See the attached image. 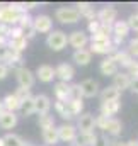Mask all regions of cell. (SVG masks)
Here are the masks:
<instances>
[{
	"instance_id": "7dc6e473",
	"label": "cell",
	"mask_w": 138,
	"mask_h": 146,
	"mask_svg": "<svg viewBox=\"0 0 138 146\" xmlns=\"http://www.w3.org/2000/svg\"><path fill=\"white\" fill-rule=\"evenodd\" d=\"M126 146H138V141L137 139H130V141H126Z\"/></svg>"
},
{
	"instance_id": "f35d334b",
	"label": "cell",
	"mask_w": 138,
	"mask_h": 146,
	"mask_svg": "<svg viewBox=\"0 0 138 146\" xmlns=\"http://www.w3.org/2000/svg\"><path fill=\"white\" fill-rule=\"evenodd\" d=\"M126 73L130 75L131 80H137L138 78V60H133V61H131V65L126 68Z\"/></svg>"
},
{
	"instance_id": "603a6c76",
	"label": "cell",
	"mask_w": 138,
	"mask_h": 146,
	"mask_svg": "<svg viewBox=\"0 0 138 146\" xmlns=\"http://www.w3.org/2000/svg\"><path fill=\"white\" fill-rule=\"evenodd\" d=\"M27 44H29V41H27L26 37H22V36L9 37V41H7L9 49H10V51H14V53H19V54H22V53L27 49Z\"/></svg>"
},
{
	"instance_id": "7402d4cb",
	"label": "cell",
	"mask_w": 138,
	"mask_h": 146,
	"mask_svg": "<svg viewBox=\"0 0 138 146\" xmlns=\"http://www.w3.org/2000/svg\"><path fill=\"white\" fill-rule=\"evenodd\" d=\"M99 72L102 73L104 76H114L116 73L119 72V68H118L116 61L111 56H106L102 61H101V65H99Z\"/></svg>"
},
{
	"instance_id": "7a4b0ae2",
	"label": "cell",
	"mask_w": 138,
	"mask_h": 146,
	"mask_svg": "<svg viewBox=\"0 0 138 146\" xmlns=\"http://www.w3.org/2000/svg\"><path fill=\"white\" fill-rule=\"evenodd\" d=\"M67 44H68V37L60 29H53L46 36V46L53 51H63L67 48Z\"/></svg>"
},
{
	"instance_id": "c3c4849f",
	"label": "cell",
	"mask_w": 138,
	"mask_h": 146,
	"mask_svg": "<svg viewBox=\"0 0 138 146\" xmlns=\"http://www.w3.org/2000/svg\"><path fill=\"white\" fill-rule=\"evenodd\" d=\"M0 146H3V139L2 138H0Z\"/></svg>"
},
{
	"instance_id": "9c48e42d",
	"label": "cell",
	"mask_w": 138,
	"mask_h": 146,
	"mask_svg": "<svg viewBox=\"0 0 138 146\" xmlns=\"http://www.w3.org/2000/svg\"><path fill=\"white\" fill-rule=\"evenodd\" d=\"M73 76H75V68L70 63H60L58 66H55V78H58V82L72 83Z\"/></svg>"
},
{
	"instance_id": "e0dca14e",
	"label": "cell",
	"mask_w": 138,
	"mask_h": 146,
	"mask_svg": "<svg viewBox=\"0 0 138 146\" xmlns=\"http://www.w3.org/2000/svg\"><path fill=\"white\" fill-rule=\"evenodd\" d=\"M92 54H104V56H111L116 48L111 44V42H89V48H87Z\"/></svg>"
},
{
	"instance_id": "ee69618b",
	"label": "cell",
	"mask_w": 138,
	"mask_h": 146,
	"mask_svg": "<svg viewBox=\"0 0 138 146\" xmlns=\"http://www.w3.org/2000/svg\"><path fill=\"white\" fill-rule=\"evenodd\" d=\"M109 138L107 136H101V138H97V141H96V145L94 146H109Z\"/></svg>"
},
{
	"instance_id": "cb8c5ba5",
	"label": "cell",
	"mask_w": 138,
	"mask_h": 146,
	"mask_svg": "<svg viewBox=\"0 0 138 146\" xmlns=\"http://www.w3.org/2000/svg\"><path fill=\"white\" fill-rule=\"evenodd\" d=\"M99 97H101V102H114V100L121 99V92L118 88H114L113 85H107L99 92Z\"/></svg>"
},
{
	"instance_id": "f5cc1de1",
	"label": "cell",
	"mask_w": 138,
	"mask_h": 146,
	"mask_svg": "<svg viewBox=\"0 0 138 146\" xmlns=\"http://www.w3.org/2000/svg\"><path fill=\"white\" fill-rule=\"evenodd\" d=\"M137 141H138V139H137Z\"/></svg>"
},
{
	"instance_id": "ab89813d",
	"label": "cell",
	"mask_w": 138,
	"mask_h": 146,
	"mask_svg": "<svg viewBox=\"0 0 138 146\" xmlns=\"http://www.w3.org/2000/svg\"><path fill=\"white\" fill-rule=\"evenodd\" d=\"M107 119L109 117H106V115H97V117H94V124H96V129H101L104 131V127H106V124H107Z\"/></svg>"
},
{
	"instance_id": "b9f144b4",
	"label": "cell",
	"mask_w": 138,
	"mask_h": 146,
	"mask_svg": "<svg viewBox=\"0 0 138 146\" xmlns=\"http://www.w3.org/2000/svg\"><path fill=\"white\" fill-rule=\"evenodd\" d=\"M87 29H89V33H90V34H96V33L101 29V22H99L97 19H92V21H89Z\"/></svg>"
},
{
	"instance_id": "ac0fdd59",
	"label": "cell",
	"mask_w": 138,
	"mask_h": 146,
	"mask_svg": "<svg viewBox=\"0 0 138 146\" xmlns=\"http://www.w3.org/2000/svg\"><path fill=\"white\" fill-rule=\"evenodd\" d=\"M34 76L39 82H43V83H51L55 80V68L51 65H39L34 73Z\"/></svg>"
},
{
	"instance_id": "ffe728a7",
	"label": "cell",
	"mask_w": 138,
	"mask_h": 146,
	"mask_svg": "<svg viewBox=\"0 0 138 146\" xmlns=\"http://www.w3.org/2000/svg\"><path fill=\"white\" fill-rule=\"evenodd\" d=\"M111 58L116 61V65H118V68L121 66V68H128L130 65H131V61H133V58L130 56V53L126 51V49H116L113 54H111Z\"/></svg>"
},
{
	"instance_id": "f907efd6",
	"label": "cell",
	"mask_w": 138,
	"mask_h": 146,
	"mask_svg": "<svg viewBox=\"0 0 138 146\" xmlns=\"http://www.w3.org/2000/svg\"><path fill=\"white\" fill-rule=\"evenodd\" d=\"M24 146H33V145H29V143H24Z\"/></svg>"
},
{
	"instance_id": "277c9868",
	"label": "cell",
	"mask_w": 138,
	"mask_h": 146,
	"mask_svg": "<svg viewBox=\"0 0 138 146\" xmlns=\"http://www.w3.org/2000/svg\"><path fill=\"white\" fill-rule=\"evenodd\" d=\"M56 131H58V139H60L62 143H70V145H73V143L77 141L78 131H77L75 124H72V122H63L62 126L56 127Z\"/></svg>"
},
{
	"instance_id": "5b68a950",
	"label": "cell",
	"mask_w": 138,
	"mask_h": 146,
	"mask_svg": "<svg viewBox=\"0 0 138 146\" xmlns=\"http://www.w3.org/2000/svg\"><path fill=\"white\" fill-rule=\"evenodd\" d=\"M33 27H34L36 34H50L53 31V19L46 14H39L33 17Z\"/></svg>"
},
{
	"instance_id": "2e32d148",
	"label": "cell",
	"mask_w": 138,
	"mask_h": 146,
	"mask_svg": "<svg viewBox=\"0 0 138 146\" xmlns=\"http://www.w3.org/2000/svg\"><path fill=\"white\" fill-rule=\"evenodd\" d=\"M102 133L107 134V136H111V138H118V136L123 133V122H121L118 117H109Z\"/></svg>"
},
{
	"instance_id": "1f68e13d",
	"label": "cell",
	"mask_w": 138,
	"mask_h": 146,
	"mask_svg": "<svg viewBox=\"0 0 138 146\" xmlns=\"http://www.w3.org/2000/svg\"><path fill=\"white\" fill-rule=\"evenodd\" d=\"M3 146H24V139L19 136V134H15V133H7L3 138Z\"/></svg>"
},
{
	"instance_id": "8fae6325",
	"label": "cell",
	"mask_w": 138,
	"mask_h": 146,
	"mask_svg": "<svg viewBox=\"0 0 138 146\" xmlns=\"http://www.w3.org/2000/svg\"><path fill=\"white\" fill-rule=\"evenodd\" d=\"M77 131L78 133H94L96 124H94V115L89 112H82L77 117Z\"/></svg>"
},
{
	"instance_id": "3957f363",
	"label": "cell",
	"mask_w": 138,
	"mask_h": 146,
	"mask_svg": "<svg viewBox=\"0 0 138 146\" xmlns=\"http://www.w3.org/2000/svg\"><path fill=\"white\" fill-rule=\"evenodd\" d=\"M55 19L60 24H77L80 21V14L75 7H58L55 10Z\"/></svg>"
},
{
	"instance_id": "74e56055",
	"label": "cell",
	"mask_w": 138,
	"mask_h": 146,
	"mask_svg": "<svg viewBox=\"0 0 138 146\" xmlns=\"http://www.w3.org/2000/svg\"><path fill=\"white\" fill-rule=\"evenodd\" d=\"M70 100H84L78 83H70Z\"/></svg>"
},
{
	"instance_id": "83f0119b",
	"label": "cell",
	"mask_w": 138,
	"mask_h": 146,
	"mask_svg": "<svg viewBox=\"0 0 138 146\" xmlns=\"http://www.w3.org/2000/svg\"><path fill=\"white\" fill-rule=\"evenodd\" d=\"M111 29H113V36L121 37V39H126L128 34L131 33V31H130V26H128L126 21H116V22L111 26Z\"/></svg>"
},
{
	"instance_id": "f6af8a7d",
	"label": "cell",
	"mask_w": 138,
	"mask_h": 146,
	"mask_svg": "<svg viewBox=\"0 0 138 146\" xmlns=\"http://www.w3.org/2000/svg\"><path fill=\"white\" fill-rule=\"evenodd\" d=\"M109 146H126L125 141H119V139H111L109 141Z\"/></svg>"
},
{
	"instance_id": "d6986e66",
	"label": "cell",
	"mask_w": 138,
	"mask_h": 146,
	"mask_svg": "<svg viewBox=\"0 0 138 146\" xmlns=\"http://www.w3.org/2000/svg\"><path fill=\"white\" fill-rule=\"evenodd\" d=\"M75 9H77V12L80 14V19H82V17H85L87 21L96 19L97 10H96V7H94L92 3H89V2H78V3H75Z\"/></svg>"
},
{
	"instance_id": "681fc988",
	"label": "cell",
	"mask_w": 138,
	"mask_h": 146,
	"mask_svg": "<svg viewBox=\"0 0 138 146\" xmlns=\"http://www.w3.org/2000/svg\"><path fill=\"white\" fill-rule=\"evenodd\" d=\"M2 110H3V107H2V102H0V112H2Z\"/></svg>"
},
{
	"instance_id": "816d5d0a",
	"label": "cell",
	"mask_w": 138,
	"mask_h": 146,
	"mask_svg": "<svg viewBox=\"0 0 138 146\" xmlns=\"http://www.w3.org/2000/svg\"><path fill=\"white\" fill-rule=\"evenodd\" d=\"M72 146H78V145H77V143H73V145H72Z\"/></svg>"
},
{
	"instance_id": "4fadbf2b",
	"label": "cell",
	"mask_w": 138,
	"mask_h": 146,
	"mask_svg": "<svg viewBox=\"0 0 138 146\" xmlns=\"http://www.w3.org/2000/svg\"><path fill=\"white\" fill-rule=\"evenodd\" d=\"M131 82H133V80L130 78V75H128V73L119 70V72L113 76V83H111V85H113L114 88H118L119 92H123V90H130Z\"/></svg>"
},
{
	"instance_id": "44dd1931",
	"label": "cell",
	"mask_w": 138,
	"mask_h": 146,
	"mask_svg": "<svg viewBox=\"0 0 138 146\" xmlns=\"http://www.w3.org/2000/svg\"><path fill=\"white\" fill-rule=\"evenodd\" d=\"M53 94H55V99L60 100V102L70 100V83L56 82V83L53 85Z\"/></svg>"
},
{
	"instance_id": "4316f807",
	"label": "cell",
	"mask_w": 138,
	"mask_h": 146,
	"mask_svg": "<svg viewBox=\"0 0 138 146\" xmlns=\"http://www.w3.org/2000/svg\"><path fill=\"white\" fill-rule=\"evenodd\" d=\"M2 107H3V110H7V112H17V110L21 109V102L15 99V95L14 94H7L2 100Z\"/></svg>"
},
{
	"instance_id": "836d02e7",
	"label": "cell",
	"mask_w": 138,
	"mask_h": 146,
	"mask_svg": "<svg viewBox=\"0 0 138 146\" xmlns=\"http://www.w3.org/2000/svg\"><path fill=\"white\" fill-rule=\"evenodd\" d=\"M21 112H22V115H33L34 114V95H31L29 99H26L24 102H21Z\"/></svg>"
},
{
	"instance_id": "6da1fadb",
	"label": "cell",
	"mask_w": 138,
	"mask_h": 146,
	"mask_svg": "<svg viewBox=\"0 0 138 146\" xmlns=\"http://www.w3.org/2000/svg\"><path fill=\"white\" fill-rule=\"evenodd\" d=\"M24 14H29V12L24 10L22 3H3V7H0V24L10 26V27L17 26V22Z\"/></svg>"
},
{
	"instance_id": "d590c367",
	"label": "cell",
	"mask_w": 138,
	"mask_h": 146,
	"mask_svg": "<svg viewBox=\"0 0 138 146\" xmlns=\"http://www.w3.org/2000/svg\"><path fill=\"white\" fill-rule=\"evenodd\" d=\"M126 51L130 53V56H131L133 60H138V36L128 41V48H126Z\"/></svg>"
},
{
	"instance_id": "8992f818",
	"label": "cell",
	"mask_w": 138,
	"mask_h": 146,
	"mask_svg": "<svg viewBox=\"0 0 138 146\" xmlns=\"http://www.w3.org/2000/svg\"><path fill=\"white\" fill-rule=\"evenodd\" d=\"M15 80H17V85H19V87L29 88V90L34 87V83H36L34 73L31 72L29 68H26V66H22V68L15 70Z\"/></svg>"
},
{
	"instance_id": "484cf974",
	"label": "cell",
	"mask_w": 138,
	"mask_h": 146,
	"mask_svg": "<svg viewBox=\"0 0 138 146\" xmlns=\"http://www.w3.org/2000/svg\"><path fill=\"white\" fill-rule=\"evenodd\" d=\"M119 110H121V102L119 100H114V102H101V115L114 117Z\"/></svg>"
},
{
	"instance_id": "52a82bcc",
	"label": "cell",
	"mask_w": 138,
	"mask_h": 146,
	"mask_svg": "<svg viewBox=\"0 0 138 146\" xmlns=\"http://www.w3.org/2000/svg\"><path fill=\"white\" fill-rule=\"evenodd\" d=\"M96 19H97L101 24H104V26H113V24L118 21V10H116L113 5H106V7H102V9L97 10Z\"/></svg>"
},
{
	"instance_id": "30bf717a",
	"label": "cell",
	"mask_w": 138,
	"mask_h": 146,
	"mask_svg": "<svg viewBox=\"0 0 138 146\" xmlns=\"http://www.w3.org/2000/svg\"><path fill=\"white\" fill-rule=\"evenodd\" d=\"M67 37H68V46H72L75 51L85 49L89 44V34H85L84 31H73Z\"/></svg>"
},
{
	"instance_id": "5bb4252c",
	"label": "cell",
	"mask_w": 138,
	"mask_h": 146,
	"mask_svg": "<svg viewBox=\"0 0 138 146\" xmlns=\"http://www.w3.org/2000/svg\"><path fill=\"white\" fill-rule=\"evenodd\" d=\"M19 122V115L14 114V112H7V110H2L0 112V129H5V131H10L17 126Z\"/></svg>"
},
{
	"instance_id": "ba28073f",
	"label": "cell",
	"mask_w": 138,
	"mask_h": 146,
	"mask_svg": "<svg viewBox=\"0 0 138 146\" xmlns=\"http://www.w3.org/2000/svg\"><path fill=\"white\" fill-rule=\"evenodd\" d=\"M80 87V92H82V97L84 99H94L99 95V83L94 80V78H85L78 83Z\"/></svg>"
},
{
	"instance_id": "d6a6232c",
	"label": "cell",
	"mask_w": 138,
	"mask_h": 146,
	"mask_svg": "<svg viewBox=\"0 0 138 146\" xmlns=\"http://www.w3.org/2000/svg\"><path fill=\"white\" fill-rule=\"evenodd\" d=\"M38 127H39L41 131L50 129V127H55V117H53L50 112H48V114L39 115V119H38Z\"/></svg>"
},
{
	"instance_id": "60d3db41",
	"label": "cell",
	"mask_w": 138,
	"mask_h": 146,
	"mask_svg": "<svg viewBox=\"0 0 138 146\" xmlns=\"http://www.w3.org/2000/svg\"><path fill=\"white\" fill-rule=\"evenodd\" d=\"M9 54H10V49L7 44H0V63H5L9 60Z\"/></svg>"
},
{
	"instance_id": "7bdbcfd3",
	"label": "cell",
	"mask_w": 138,
	"mask_h": 146,
	"mask_svg": "<svg viewBox=\"0 0 138 146\" xmlns=\"http://www.w3.org/2000/svg\"><path fill=\"white\" fill-rule=\"evenodd\" d=\"M9 72H10V70H9V66H7L5 63H0V82H2V80H5V78L9 76Z\"/></svg>"
},
{
	"instance_id": "8d00e7d4",
	"label": "cell",
	"mask_w": 138,
	"mask_h": 146,
	"mask_svg": "<svg viewBox=\"0 0 138 146\" xmlns=\"http://www.w3.org/2000/svg\"><path fill=\"white\" fill-rule=\"evenodd\" d=\"M14 95H15V99H17L19 102H24L26 99L31 97V90H29V88H24V87H17L15 92H14Z\"/></svg>"
},
{
	"instance_id": "9a60e30c",
	"label": "cell",
	"mask_w": 138,
	"mask_h": 146,
	"mask_svg": "<svg viewBox=\"0 0 138 146\" xmlns=\"http://www.w3.org/2000/svg\"><path fill=\"white\" fill-rule=\"evenodd\" d=\"M51 109V99L44 94H39V95H34V114H48Z\"/></svg>"
},
{
	"instance_id": "4dcf8cb0",
	"label": "cell",
	"mask_w": 138,
	"mask_h": 146,
	"mask_svg": "<svg viewBox=\"0 0 138 146\" xmlns=\"http://www.w3.org/2000/svg\"><path fill=\"white\" fill-rule=\"evenodd\" d=\"M68 102V100H67ZM67 102H60V100H55V104H53V107L56 110V114L62 117V119H65V121H72V119H75L72 114H70L68 110V106H67Z\"/></svg>"
},
{
	"instance_id": "bcb514c9",
	"label": "cell",
	"mask_w": 138,
	"mask_h": 146,
	"mask_svg": "<svg viewBox=\"0 0 138 146\" xmlns=\"http://www.w3.org/2000/svg\"><path fill=\"white\" fill-rule=\"evenodd\" d=\"M130 90H131L133 94H138V78L131 82V87H130Z\"/></svg>"
},
{
	"instance_id": "e575fe53",
	"label": "cell",
	"mask_w": 138,
	"mask_h": 146,
	"mask_svg": "<svg viewBox=\"0 0 138 146\" xmlns=\"http://www.w3.org/2000/svg\"><path fill=\"white\" fill-rule=\"evenodd\" d=\"M67 106H68V110L73 117H78L84 112V100H68Z\"/></svg>"
},
{
	"instance_id": "f546056e",
	"label": "cell",
	"mask_w": 138,
	"mask_h": 146,
	"mask_svg": "<svg viewBox=\"0 0 138 146\" xmlns=\"http://www.w3.org/2000/svg\"><path fill=\"white\" fill-rule=\"evenodd\" d=\"M97 134L96 133H78V136H77V145L78 146H94L96 145V141H97Z\"/></svg>"
},
{
	"instance_id": "d4e9b609",
	"label": "cell",
	"mask_w": 138,
	"mask_h": 146,
	"mask_svg": "<svg viewBox=\"0 0 138 146\" xmlns=\"http://www.w3.org/2000/svg\"><path fill=\"white\" fill-rule=\"evenodd\" d=\"M72 60H73L75 65H78V66H87V65L92 61V53H90L87 48H85V49H78V51H73Z\"/></svg>"
},
{
	"instance_id": "7c38bea8",
	"label": "cell",
	"mask_w": 138,
	"mask_h": 146,
	"mask_svg": "<svg viewBox=\"0 0 138 146\" xmlns=\"http://www.w3.org/2000/svg\"><path fill=\"white\" fill-rule=\"evenodd\" d=\"M17 27L21 29L22 37H26L27 41H31V39L36 36V31H34V27H33V17H31L29 14H24V15L21 17V21L17 22Z\"/></svg>"
},
{
	"instance_id": "f1b7e54d",
	"label": "cell",
	"mask_w": 138,
	"mask_h": 146,
	"mask_svg": "<svg viewBox=\"0 0 138 146\" xmlns=\"http://www.w3.org/2000/svg\"><path fill=\"white\" fill-rule=\"evenodd\" d=\"M41 136H43V141L46 143V146H55V145H58V143H60L56 126H55V127H50V129L41 131Z\"/></svg>"
}]
</instances>
